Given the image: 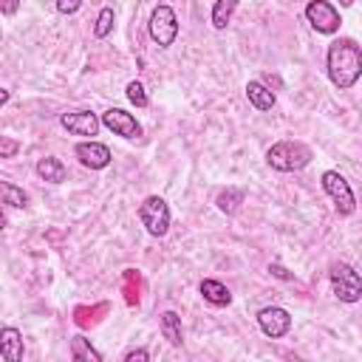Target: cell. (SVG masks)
<instances>
[{"label": "cell", "mask_w": 362, "mask_h": 362, "mask_svg": "<svg viewBox=\"0 0 362 362\" xmlns=\"http://www.w3.org/2000/svg\"><path fill=\"white\" fill-rule=\"evenodd\" d=\"M266 161L277 173H297L311 164V147L303 141H277L266 150Z\"/></svg>", "instance_id": "obj_2"}, {"label": "cell", "mask_w": 362, "mask_h": 362, "mask_svg": "<svg viewBox=\"0 0 362 362\" xmlns=\"http://www.w3.org/2000/svg\"><path fill=\"white\" fill-rule=\"evenodd\" d=\"M37 175L48 184H62L65 181V164L57 156H42L37 161Z\"/></svg>", "instance_id": "obj_15"}, {"label": "cell", "mask_w": 362, "mask_h": 362, "mask_svg": "<svg viewBox=\"0 0 362 362\" xmlns=\"http://www.w3.org/2000/svg\"><path fill=\"white\" fill-rule=\"evenodd\" d=\"M331 288H334V294H337V300L339 303H356V300H362V277H359V272L354 269V266H348V263H334L331 266Z\"/></svg>", "instance_id": "obj_3"}, {"label": "cell", "mask_w": 362, "mask_h": 362, "mask_svg": "<svg viewBox=\"0 0 362 362\" xmlns=\"http://www.w3.org/2000/svg\"><path fill=\"white\" fill-rule=\"evenodd\" d=\"M0 356L6 362H20L23 359V334L11 325L0 331Z\"/></svg>", "instance_id": "obj_12"}, {"label": "cell", "mask_w": 362, "mask_h": 362, "mask_svg": "<svg viewBox=\"0 0 362 362\" xmlns=\"http://www.w3.org/2000/svg\"><path fill=\"white\" fill-rule=\"evenodd\" d=\"M17 8H20V0H0V11H3L6 17H11Z\"/></svg>", "instance_id": "obj_26"}, {"label": "cell", "mask_w": 362, "mask_h": 362, "mask_svg": "<svg viewBox=\"0 0 362 362\" xmlns=\"http://www.w3.org/2000/svg\"><path fill=\"white\" fill-rule=\"evenodd\" d=\"M124 93H127V99H130L136 107H147V102H150V99H147V93H144V85H141V82H136V79H133V82H127Z\"/></svg>", "instance_id": "obj_22"}, {"label": "cell", "mask_w": 362, "mask_h": 362, "mask_svg": "<svg viewBox=\"0 0 362 362\" xmlns=\"http://www.w3.org/2000/svg\"><path fill=\"white\" fill-rule=\"evenodd\" d=\"M320 181H322V189L331 195V201H334V206H337L339 215H351V212L356 209V198H354L348 181H345L337 170H325V173L320 175Z\"/></svg>", "instance_id": "obj_6"}, {"label": "cell", "mask_w": 362, "mask_h": 362, "mask_svg": "<svg viewBox=\"0 0 362 362\" xmlns=\"http://www.w3.org/2000/svg\"><path fill=\"white\" fill-rule=\"evenodd\" d=\"M14 153H17V141H14V139H8V136H6V139H3V141H0V158H11V156H14Z\"/></svg>", "instance_id": "obj_24"}, {"label": "cell", "mask_w": 362, "mask_h": 362, "mask_svg": "<svg viewBox=\"0 0 362 362\" xmlns=\"http://www.w3.org/2000/svg\"><path fill=\"white\" fill-rule=\"evenodd\" d=\"M76 158H79V164L82 167H90V170H105L107 164H110V150H107V144H102V141H79L76 144Z\"/></svg>", "instance_id": "obj_11"}, {"label": "cell", "mask_w": 362, "mask_h": 362, "mask_svg": "<svg viewBox=\"0 0 362 362\" xmlns=\"http://www.w3.org/2000/svg\"><path fill=\"white\" fill-rule=\"evenodd\" d=\"M59 124L71 133V136H96L102 127V119L90 110H74V113H62Z\"/></svg>", "instance_id": "obj_10"}, {"label": "cell", "mask_w": 362, "mask_h": 362, "mask_svg": "<svg viewBox=\"0 0 362 362\" xmlns=\"http://www.w3.org/2000/svg\"><path fill=\"white\" fill-rule=\"evenodd\" d=\"M198 291H201V297H204L206 303H212V305H229V303H232V291H229L221 280L206 277V280H201Z\"/></svg>", "instance_id": "obj_14"}, {"label": "cell", "mask_w": 362, "mask_h": 362, "mask_svg": "<svg viewBox=\"0 0 362 362\" xmlns=\"http://www.w3.org/2000/svg\"><path fill=\"white\" fill-rule=\"evenodd\" d=\"M215 204H218V209H221L223 215H235V212L240 209V204H243V189H238V187H226V189L218 192Z\"/></svg>", "instance_id": "obj_17"}, {"label": "cell", "mask_w": 362, "mask_h": 362, "mask_svg": "<svg viewBox=\"0 0 362 362\" xmlns=\"http://www.w3.org/2000/svg\"><path fill=\"white\" fill-rule=\"evenodd\" d=\"M351 3H354V0H339V6H342V8H348Z\"/></svg>", "instance_id": "obj_28"}, {"label": "cell", "mask_w": 362, "mask_h": 362, "mask_svg": "<svg viewBox=\"0 0 362 362\" xmlns=\"http://www.w3.org/2000/svg\"><path fill=\"white\" fill-rule=\"evenodd\" d=\"M257 325H260V331H263L266 337L280 339V337H286L288 328H291V314H288L286 308H280V305H266V308L257 311Z\"/></svg>", "instance_id": "obj_8"}, {"label": "cell", "mask_w": 362, "mask_h": 362, "mask_svg": "<svg viewBox=\"0 0 362 362\" xmlns=\"http://www.w3.org/2000/svg\"><path fill=\"white\" fill-rule=\"evenodd\" d=\"M147 359H150V354L144 348H133L124 354V362H147Z\"/></svg>", "instance_id": "obj_25"}, {"label": "cell", "mask_w": 362, "mask_h": 362, "mask_svg": "<svg viewBox=\"0 0 362 362\" xmlns=\"http://www.w3.org/2000/svg\"><path fill=\"white\" fill-rule=\"evenodd\" d=\"M147 31H150V37H153L156 45H161V48L173 45L175 37H178V17H175V11L167 3H158L153 8V14H150Z\"/></svg>", "instance_id": "obj_4"}, {"label": "cell", "mask_w": 362, "mask_h": 362, "mask_svg": "<svg viewBox=\"0 0 362 362\" xmlns=\"http://www.w3.org/2000/svg\"><path fill=\"white\" fill-rule=\"evenodd\" d=\"M113 23H116V14H113V8L110 6H105L102 11H99V17H96V25H93V37H107L110 31H113Z\"/></svg>", "instance_id": "obj_21"}, {"label": "cell", "mask_w": 362, "mask_h": 362, "mask_svg": "<svg viewBox=\"0 0 362 362\" xmlns=\"http://www.w3.org/2000/svg\"><path fill=\"white\" fill-rule=\"evenodd\" d=\"M139 218H141L147 235H153V238H164L167 229H170V206H167V201L158 198V195H147V198L141 201Z\"/></svg>", "instance_id": "obj_5"}, {"label": "cell", "mask_w": 362, "mask_h": 362, "mask_svg": "<svg viewBox=\"0 0 362 362\" xmlns=\"http://www.w3.org/2000/svg\"><path fill=\"white\" fill-rule=\"evenodd\" d=\"M246 99H249V105L257 107V110H272L277 96H274V90L266 88L260 79H252V82H246Z\"/></svg>", "instance_id": "obj_13"}, {"label": "cell", "mask_w": 362, "mask_h": 362, "mask_svg": "<svg viewBox=\"0 0 362 362\" xmlns=\"http://www.w3.org/2000/svg\"><path fill=\"white\" fill-rule=\"evenodd\" d=\"M325 68H328V79L334 82V88L339 90L354 88L356 79L362 76V45L351 37H337L328 45Z\"/></svg>", "instance_id": "obj_1"}, {"label": "cell", "mask_w": 362, "mask_h": 362, "mask_svg": "<svg viewBox=\"0 0 362 362\" xmlns=\"http://www.w3.org/2000/svg\"><path fill=\"white\" fill-rule=\"evenodd\" d=\"M269 272H272L274 277H280V280H291V272H286L280 263H272V266H269Z\"/></svg>", "instance_id": "obj_27"}, {"label": "cell", "mask_w": 362, "mask_h": 362, "mask_svg": "<svg viewBox=\"0 0 362 362\" xmlns=\"http://www.w3.org/2000/svg\"><path fill=\"white\" fill-rule=\"evenodd\" d=\"M102 124H105L110 133L122 136V139H139V136H141V124L136 122V116L127 113V110H122V107L105 110V113H102Z\"/></svg>", "instance_id": "obj_9"}, {"label": "cell", "mask_w": 362, "mask_h": 362, "mask_svg": "<svg viewBox=\"0 0 362 362\" xmlns=\"http://www.w3.org/2000/svg\"><path fill=\"white\" fill-rule=\"evenodd\" d=\"M71 356L76 362H102V354L85 339V337H74L71 339Z\"/></svg>", "instance_id": "obj_19"}, {"label": "cell", "mask_w": 362, "mask_h": 362, "mask_svg": "<svg viewBox=\"0 0 362 362\" xmlns=\"http://www.w3.org/2000/svg\"><path fill=\"white\" fill-rule=\"evenodd\" d=\"M305 20L311 23V28H317V34H334L339 31V11L325 3V0H311L305 6Z\"/></svg>", "instance_id": "obj_7"}, {"label": "cell", "mask_w": 362, "mask_h": 362, "mask_svg": "<svg viewBox=\"0 0 362 362\" xmlns=\"http://www.w3.org/2000/svg\"><path fill=\"white\" fill-rule=\"evenodd\" d=\"M0 189H3V204H6V206L23 209V206L28 204V195L23 192V187H17V184H11V181H3Z\"/></svg>", "instance_id": "obj_20"}, {"label": "cell", "mask_w": 362, "mask_h": 362, "mask_svg": "<svg viewBox=\"0 0 362 362\" xmlns=\"http://www.w3.org/2000/svg\"><path fill=\"white\" fill-rule=\"evenodd\" d=\"M158 325H161V334H164V339L170 342V345H181L184 342V337H181V317L175 314V311H164L161 314V320H158Z\"/></svg>", "instance_id": "obj_16"}, {"label": "cell", "mask_w": 362, "mask_h": 362, "mask_svg": "<svg viewBox=\"0 0 362 362\" xmlns=\"http://www.w3.org/2000/svg\"><path fill=\"white\" fill-rule=\"evenodd\" d=\"M235 8H238V0H215V6H212V14H209L212 25H215L218 31H223V28L229 25V20H232Z\"/></svg>", "instance_id": "obj_18"}, {"label": "cell", "mask_w": 362, "mask_h": 362, "mask_svg": "<svg viewBox=\"0 0 362 362\" xmlns=\"http://www.w3.org/2000/svg\"><path fill=\"white\" fill-rule=\"evenodd\" d=\"M79 6H82V0H57L59 14H74V11H79Z\"/></svg>", "instance_id": "obj_23"}]
</instances>
